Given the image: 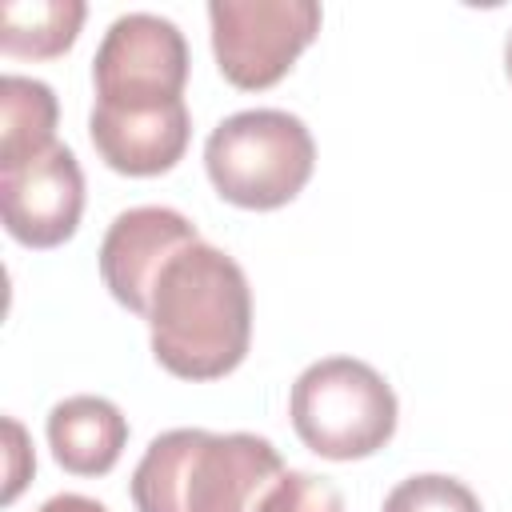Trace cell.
I'll return each mask as SVG.
<instances>
[{"mask_svg": "<svg viewBox=\"0 0 512 512\" xmlns=\"http://www.w3.org/2000/svg\"><path fill=\"white\" fill-rule=\"evenodd\" d=\"M84 16L88 8L80 0H8L0 8V48L28 60L64 56L80 36Z\"/></svg>", "mask_w": 512, "mask_h": 512, "instance_id": "obj_12", "label": "cell"}, {"mask_svg": "<svg viewBox=\"0 0 512 512\" xmlns=\"http://www.w3.org/2000/svg\"><path fill=\"white\" fill-rule=\"evenodd\" d=\"M92 84H96V108H112V112L180 104L188 84L184 32L152 12L116 16L96 48Z\"/></svg>", "mask_w": 512, "mask_h": 512, "instance_id": "obj_6", "label": "cell"}, {"mask_svg": "<svg viewBox=\"0 0 512 512\" xmlns=\"http://www.w3.org/2000/svg\"><path fill=\"white\" fill-rule=\"evenodd\" d=\"M380 512H484L476 492L444 472H420L400 480L388 496Z\"/></svg>", "mask_w": 512, "mask_h": 512, "instance_id": "obj_13", "label": "cell"}, {"mask_svg": "<svg viewBox=\"0 0 512 512\" xmlns=\"http://www.w3.org/2000/svg\"><path fill=\"white\" fill-rule=\"evenodd\" d=\"M284 476L272 440L256 432H160L136 472V512H256L260 496Z\"/></svg>", "mask_w": 512, "mask_h": 512, "instance_id": "obj_2", "label": "cell"}, {"mask_svg": "<svg viewBox=\"0 0 512 512\" xmlns=\"http://www.w3.org/2000/svg\"><path fill=\"white\" fill-rule=\"evenodd\" d=\"M196 240H200L196 224L176 208L164 204L128 208L108 224L100 240V280L116 304H124L136 316H148L160 272L176 252H184Z\"/></svg>", "mask_w": 512, "mask_h": 512, "instance_id": "obj_8", "label": "cell"}, {"mask_svg": "<svg viewBox=\"0 0 512 512\" xmlns=\"http://www.w3.org/2000/svg\"><path fill=\"white\" fill-rule=\"evenodd\" d=\"M288 416L316 456L364 460L396 432V392L372 364L356 356H324L296 376Z\"/></svg>", "mask_w": 512, "mask_h": 512, "instance_id": "obj_4", "label": "cell"}, {"mask_svg": "<svg viewBox=\"0 0 512 512\" xmlns=\"http://www.w3.org/2000/svg\"><path fill=\"white\" fill-rule=\"evenodd\" d=\"M0 212L24 248H56L72 240L84 216V172L68 144H52L20 168L0 172Z\"/></svg>", "mask_w": 512, "mask_h": 512, "instance_id": "obj_7", "label": "cell"}, {"mask_svg": "<svg viewBox=\"0 0 512 512\" xmlns=\"http://www.w3.org/2000/svg\"><path fill=\"white\" fill-rule=\"evenodd\" d=\"M36 512H108L100 500H92V496H80V492H60V496H52V500H44Z\"/></svg>", "mask_w": 512, "mask_h": 512, "instance_id": "obj_15", "label": "cell"}, {"mask_svg": "<svg viewBox=\"0 0 512 512\" xmlns=\"http://www.w3.org/2000/svg\"><path fill=\"white\" fill-rule=\"evenodd\" d=\"M128 444L124 412L104 396H68L48 412V448L72 476H104Z\"/></svg>", "mask_w": 512, "mask_h": 512, "instance_id": "obj_10", "label": "cell"}, {"mask_svg": "<svg viewBox=\"0 0 512 512\" xmlns=\"http://www.w3.org/2000/svg\"><path fill=\"white\" fill-rule=\"evenodd\" d=\"M212 56L232 88L260 92L288 76L296 56L320 36L316 0H212Z\"/></svg>", "mask_w": 512, "mask_h": 512, "instance_id": "obj_5", "label": "cell"}, {"mask_svg": "<svg viewBox=\"0 0 512 512\" xmlns=\"http://www.w3.org/2000/svg\"><path fill=\"white\" fill-rule=\"evenodd\" d=\"M504 72H508V80H512V32H508V40H504Z\"/></svg>", "mask_w": 512, "mask_h": 512, "instance_id": "obj_16", "label": "cell"}, {"mask_svg": "<svg viewBox=\"0 0 512 512\" xmlns=\"http://www.w3.org/2000/svg\"><path fill=\"white\" fill-rule=\"evenodd\" d=\"M204 168L220 200L272 212L292 204L316 168V144L300 116L284 108L232 112L208 132Z\"/></svg>", "mask_w": 512, "mask_h": 512, "instance_id": "obj_3", "label": "cell"}, {"mask_svg": "<svg viewBox=\"0 0 512 512\" xmlns=\"http://www.w3.org/2000/svg\"><path fill=\"white\" fill-rule=\"evenodd\" d=\"M256 512H344L340 492L312 472H284L256 504Z\"/></svg>", "mask_w": 512, "mask_h": 512, "instance_id": "obj_14", "label": "cell"}, {"mask_svg": "<svg viewBox=\"0 0 512 512\" xmlns=\"http://www.w3.org/2000/svg\"><path fill=\"white\" fill-rule=\"evenodd\" d=\"M144 320L160 368L180 380H220L252 344L248 276L224 248L196 240L160 272Z\"/></svg>", "mask_w": 512, "mask_h": 512, "instance_id": "obj_1", "label": "cell"}, {"mask_svg": "<svg viewBox=\"0 0 512 512\" xmlns=\"http://www.w3.org/2000/svg\"><path fill=\"white\" fill-rule=\"evenodd\" d=\"M56 92L44 80L8 72L0 80V172L28 164L56 144Z\"/></svg>", "mask_w": 512, "mask_h": 512, "instance_id": "obj_11", "label": "cell"}, {"mask_svg": "<svg viewBox=\"0 0 512 512\" xmlns=\"http://www.w3.org/2000/svg\"><path fill=\"white\" fill-rule=\"evenodd\" d=\"M92 144L100 160L120 172V176H160L172 172L188 148L192 120L188 104H168V108H136V112H112L96 108L88 116Z\"/></svg>", "mask_w": 512, "mask_h": 512, "instance_id": "obj_9", "label": "cell"}]
</instances>
